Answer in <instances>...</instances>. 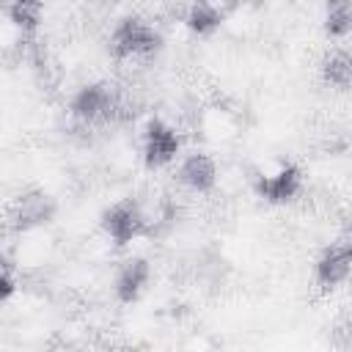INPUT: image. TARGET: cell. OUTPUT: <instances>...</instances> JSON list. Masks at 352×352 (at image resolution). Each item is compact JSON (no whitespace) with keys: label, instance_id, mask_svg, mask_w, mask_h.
<instances>
[{"label":"cell","instance_id":"obj_1","mask_svg":"<svg viewBox=\"0 0 352 352\" xmlns=\"http://www.w3.org/2000/svg\"><path fill=\"white\" fill-rule=\"evenodd\" d=\"M162 50V36L160 30L143 19V16H124L110 33V55L116 60H138V58H151Z\"/></svg>","mask_w":352,"mask_h":352},{"label":"cell","instance_id":"obj_2","mask_svg":"<svg viewBox=\"0 0 352 352\" xmlns=\"http://www.w3.org/2000/svg\"><path fill=\"white\" fill-rule=\"evenodd\" d=\"M121 110V99L110 82H88L82 85L69 104L72 118L82 124H96V121H110Z\"/></svg>","mask_w":352,"mask_h":352},{"label":"cell","instance_id":"obj_3","mask_svg":"<svg viewBox=\"0 0 352 352\" xmlns=\"http://www.w3.org/2000/svg\"><path fill=\"white\" fill-rule=\"evenodd\" d=\"M99 223H102V231L116 245H129L132 239H138L146 231V217H143L138 201H132V198H121V201L110 204L102 212Z\"/></svg>","mask_w":352,"mask_h":352},{"label":"cell","instance_id":"obj_4","mask_svg":"<svg viewBox=\"0 0 352 352\" xmlns=\"http://www.w3.org/2000/svg\"><path fill=\"white\" fill-rule=\"evenodd\" d=\"M182 148V138L176 135V129L162 121V118H148L146 132H143V162L146 168H165L168 162L176 160Z\"/></svg>","mask_w":352,"mask_h":352},{"label":"cell","instance_id":"obj_5","mask_svg":"<svg viewBox=\"0 0 352 352\" xmlns=\"http://www.w3.org/2000/svg\"><path fill=\"white\" fill-rule=\"evenodd\" d=\"M52 217H55V201L44 190L22 192L11 209V226L16 231H30V228L47 226Z\"/></svg>","mask_w":352,"mask_h":352},{"label":"cell","instance_id":"obj_6","mask_svg":"<svg viewBox=\"0 0 352 352\" xmlns=\"http://www.w3.org/2000/svg\"><path fill=\"white\" fill-rule=\"evenodd\" d=\"M302 187V173L297 165H280L275 173L270 176H258L256 179V195L272 206H280V204H289L294 201V195L300 192Z\"/></svg>","mask_w":352,"mask_h":352},{"label":"cell","instance_id":"obj_7","mask_svg":"<svg viewBox=\"0 0 352 352\" xmlns=\"http://www.w3.org/2000/svg\"><path fill=\"white\" fill-rule=\"evenodd\" d=\"M349 264H352V245L346 239H338L322 250L316 258V280L322 289H336L349 278Z\"/></svg>","mask_w":352,"mask_h":352},{"label":"cell","instance_id":"obj_8","mask_svg":"<svg viewBox=\"0 0 352 352\" xmlns=\"http://www.w3.org/2000/svg\"><path fill=\"white\" fill-rule=\"evenodd\" d=\"M179 182L195 192H209L217 182V165L209 154L204 151H192L182 160L179 165Z\"/></svg>","mask_w":352,"mask_h":352},{"label":"cell","instance_id":"obj_9","mask_svg":"<svg viewBox=\"0 0 352 352\" xmlns=\"http://www.w3.org/2000/svg\"><path fill=\"white\" fill-rule=\"evenodd\" d=\"M148 278H151L148 261H146V258H129V261L118 270V275H116V297H118L121 302H135V300L143 294Z\"/></svg>","mask_w":352,"mask_h":352},{"label":"cell","instance_id":"obj_10","mask_svg":"<svg viewBox=\"0 0 352 352\" xmlns=\"http://www.w3.org/2000/svg\"><path fill=\"white\" fill-rule=\"evenodd\" d=\"M226 19V11L220 6H212V3H192L187 8V16H184V25L190 33H195L198 38H209L214 30H220Z\"/></svg>","mask_w":352,"mask_h":352},{"label":"cell","instance_id":"obj_11","mask_svg":"<svg viewBox=\"0 0 352 352\" xmlns=\"http://www.w3.org/2000/svg\"><path fill=\"white\" fill-rule=\"evenodd\" d=\"M6 16L8 22L25 36V38H33L38 25H41V16H44V6L36 3V0H16L6 8Z\"/></svg>","mask_w":352,"mask_h":352},{"label":"cell","instance_id":"obj_12","mask_svg":"<svg viewBox=\"0 0 352 352\" xmlns=\"http://www.w3.org/2000/svg\"><path fill=\"white\" fill-rule=\"evenodd\" d=\"M322 80L338 91H346L352 82V58L346 50H330L322 60Z\"/></svg>","mask_w":352,"mask_h":352},{"label":"cell","instance_id":"obj_13","mask_svg":"<svg viewBox=\"0 0 352 352\" xmlns=\"http://www.w3.org/2000/svg\"><path fill=\"white\" fill-rule=\"evenodd\" d=\"M349 30H352V3L349 0L330 3L324 14V33L330 38H344Z\"/></svg>","mask_w":352,"mask_h":352},{"label":"cell","instance_id":"obj_14","mask_svg":"<svg viewBox=\"0 0 352 352\" xmlns=\"http://www.w3.org/2000/svg\"><path fill=\"white\" fill-rule=\"evenodd\" d=\"M14 294V278H8V275H0V305L8 300Z\"/></svg>","mask_w":352,"mask_h":352},{"label":"cell","instance_id":"obj_15","mask_svg":"<svg viewBox=\"0 0 352 352\" xmlns=\"http://www.w3.org/2000/svg\"><path fill=\"white\" fill-rule=\"evenodd\" d=\"M3 264H6V258H3V253H0V275H3Z\"/></svg>","mask_w":352,"mask_h":352}]
</instances>
